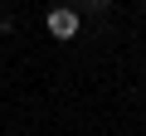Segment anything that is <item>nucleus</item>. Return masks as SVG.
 I'll list each match as a JSON object with an SVG mask.
<instances>
[{"mask_svg":"<svg viewBox=\"0 0 146 136\" xmlns=\"http://www.w3.org/2000/svg\"><path fill=\"white\" fill-rule=\"evenodd\" d=\"M78 24H83V15L73 10V5H58V10L44 15V29H49L54 39H73V34H78Z\"/></svg>","mask_w":146,"mask_h":136,"instance_id":"f257e3e1","label":"nucleus"},{"mask_svg":"<svg viewBox=\"0 0 146 136\" xmlns=\"http://www.w3.org/2000/svg\"><path fill=\"white\" fill-rule=\"evenodd\" d=\"M83 5H93V10H107V5H112V0H83Z\"/></svg>","mask_w":146,"mask_h":136,"instance_id":"f03ea898","label":"nucleus"}]
</instances>
